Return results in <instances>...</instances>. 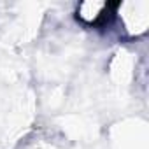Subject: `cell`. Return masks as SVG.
Returning a JSON list of instances; mask_svg holds the SVG:
<instances>
[{"label": "cell", "mask_w": 149, "mask_h": 149, "mask_svg": "<svg viewBox=\"0 0 149 149\" xmlns=\"http://www.w3.org/2000/svg\"><path fill=\"white\" fill-rule=\"evenodd\" d=\"M116 4H109V2H83L77 6V18L81 21H84L86 25H98L104 23L107 19L109 14H112V11L116 9Z\"/></svg>", "instance_id": "obj_1"}]
</instances>
